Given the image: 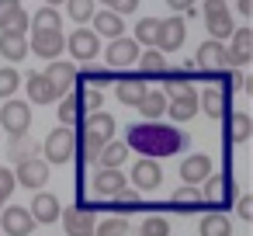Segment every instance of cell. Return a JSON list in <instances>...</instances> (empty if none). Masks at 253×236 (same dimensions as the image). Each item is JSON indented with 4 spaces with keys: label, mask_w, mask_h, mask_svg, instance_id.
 I'll list each match as a JSON object with an SVG mask.
<instances>
[{
    "label": "cell",
    "mask_w": 253,
    "mask_h": 236,
    "mask_svg": "<svg viewBox=\"0 0 253 236\" xmlns=\"http://www.w3.org/2000/svg\"><path fill=\"white\" fill-rule=\"evenodd\" d=\"M253 136V118L246 111H232L229 115V139L232 142H246Z\"/></svg>",
    "instance_id": "obj_34"
},
{
    "label": "cell",
    "mask_w": 253,
    "mask_h": 236,
    "mask_svg": "<svg viewBox=\"0 0 253 236\" xmlns=\"http://www.w3.org/2000/svg\"><path fill=\"white\" fill-rule=\"evenodd\" d=\"M236 11H239L243 18H250V14H253V0H236Z\"/></svg>",
    "instance_id": "obj_49"
},
{
    "label": "cell",
    "mask_w": 253,
    "mask_h": 236,
    "mask_svg": "<svg viewBox=\"0 0 253 236\" xmlns=\"http://www.w3.org/2000/svg\"><path fill=\"white\" fill-rule=\"evenodd\" d=\"M170 208H173V212H180V215H198V212H205L208 205H205V198H201V191H198L194 184H184L180 191H173Z\"/></svg>",
    "instance_id": "obj_18"
},
{
    "label": "cell",
    "mask_w": 253,
    "mask_h": 236,
    "mask_svg": "<svg viewBox=\"0 0 253 236\" xmlns=\"http://www.w3.org/2000/svg\"><path fill=\"white\" fill-rule=\"evenodd\" d=\"M225 97H229V94H225L222 87H208V91L198 97V108H201L208 118H222V115H225Z\"/></svg>",
    "instance_id": "obj_31"
},
{
    "label": "cell",
    "mask_w": 253,
    "mask_h": 236,
    "mask_svg": "<svg viewBox=\"0 0 253 236\" xmlns=\"http://www.w3.org/2000/svg\"><path fill=\"white\" fill-rule=\"evenodd\" d=\"M187 39V28H184V18H167L160 21V35H156V49L167 56V52H177Z\"/></svg>",
    "instance_id": "obj_12"
},
{
    "label": "cell",
    "mask_w": 253,
    "mask_h": 236,
    "mask_svg": "<svg viewBox=\"0 0 253 236\" xmlns=\"http://www.w3.org/2000/svg\"><path fill=\"white\" fill-rule=\"evenodd\" d=\"M149 87H146V80L142 77H125V80H115V97L122 101V104H128V108H135L139 101H142V94H146Z\"/></svg>",
    "instance_id": "obj_24"
},
{
    "label": "cell",
    "mask_w": 253,
    "mask_h": 236,
    "mask_svg": "<svg viewBox=\"0 0 253 236\" xmlns=\"http://www.w3.org/2000/svg\"><path fill=\"white\" fill-rule=\"evenodd\" d=\"M63 49H66L63 32H32L28 52H35V56H42V59H59Z\"/></svg>",
    "instance_id": "obj_13"
},
{
    "label": "cell",
    "mask_w": 253,
    "mask_h": 236,
    "mask_svg": "<svg viewBox=\"0 0 253 236\" xmlns=\"http://www.w3.org/2000/svg\"><path fill=\"white\" fill-rule=\"evenodd\" d=\"M32 219H35V226H49V222H59V198L56 194H49V191H39L35 198H32Z\"/></svg>",
    "instance_id": "obj_17"
},
{
    "label": "cell",
    "mask_w": 253,
    "mask_h": 236,
    "mask_svg": "<svg viewBox=\"0 0 253 236\" xmlns=\"http://www.w3.org/2000/svg\"><path fill=\"white\" fill-rule=\"evenodd\" d=\"M94 4H104V7H111V4H115V0H94Z\"/></svg>",
    "instance_id": "obj_52"
},
{
    "label": "cell",
    "mask_w": 253,
    "mask_h": 236,
    "mask_svg": "<svg viewBox=\"0 0 253 236\" xmlns=\"http://www.w3.org/2000/svg\"><path fill=\"white\" fill-rule=\"evenodd\" d=\"M170 4V11H180L184 18H198V4L194 0H167Z\"/></svg>",
    "instance_id": "obj_46"
},
{
    "label": "cell",
    "mask_w": 253,
    "mask_h": 236,
    "mask_svg": "<svg viewBox=\"0 0 253 236\" xmlns=\"http://www.w3.org/2000/svg\"><path fill=\"white\" fill-rule=\"evenodd\" d=\"M205 28H208V35L215 39V42H229V35H232V14H229V7H222V11H215V14H205Z\"/></svg>",
    "instance_id": "obj_25"
},
{
    "label": "cell",
    "mask_w": 253,
    "mask_h": 236,
    "mask_svg": "<svg viewBox=\"0 0 253 236\" xmlns=\"http://www.w3.org/2000/svg\"><path fill=\"white\" fill-rule=\"evenodd\" d=\"M156 35H160V18H142L139 25H135V42L139 46H146V49H156Z\"/></svg>",
    "instance_id": "obj_35"
},
{
    "label": "cell",
    "mask_w": 253,
    "mask_h": 236,
    "mask_svg": "<svg viewBox=\"0 0 253 236\" xmlns=\"http://www.w3.org/2000/svg\"><path fill=\"white\" fill-rule=\"evenodd\" d=\"M208 174H211V156H205V153H194V156H187V160L180 163L184 184H194V188H198Z\"/></svg>",
    "instance_id": "obj_23"
},
{
    "label": "cell",
    "mask_w": 253,
    "mask_h": 236,
    "mask_svg": "<svg viewBox=\"0 0 253 236\" xmlns=\"http://www.w3.org/2000/svg\"><path fill=\"white\" fill-rule=\"evenodd\" d=\"M142 236H170V219H167V215H149V219H142Z\"/></svg>",
    "instance_id": "obj_42"
},
{
    "label": "cell",
    "mask_w": 253,
    "mask_h": 236,
    "mask_svg": "<svg viewBox=\"0 0 253 236\" xmlns=\"http://www.w3.org/2000/svg\"><path fill=\"white\" fill-rule=\"evenodd\" d=\"M253 59V32L250 28H232L229 49H225V66H246Z\"/></svg>",
    "instance_id": "obj_10"
},
{
    "label": "cell",
    "mask_w": 253,
    "mask_h": 236,
    "mask_svg": "<svg viewBox=\"0 0 253 236\" xmlns=\"http://www.w3.org/2000/svg\"><path fill=\"white\" fill-rule=\"evenodd\" d=\"M4 201H7V198H4V194H0V208H4Z\"/></svg>",
    "instance_id": "obj_53"
},
{
    "label": "cell",
    "mask_w": 253,
    "mask_h": 236,
    "mask_svg": "<svg viewBox=\"0 0 253 236\" xmlns=\"http://www.w3.org/2000/svg\"><path fill=\"white\" fill-rule=\"evenodd\" d=\"M90 32L97 35V39H118V35H125V21H122V14H115V11H94V18H90Z\"/></svg>",
    "instance_id": "obj_19"
},
{
    "label": "cell",
    "mask_w": 253,
    "mask_h": 236,
    "mask_svg": "<svg viewBox=\"0 0 253 236\" xmlns=\"http://www.w3.org/2000/svg\"><path fill=\"white\" fill-rule=\"evenodd\" d=\"M191 70H194V73H201V77L225 70V42H215V39L201 42V46H198V52H194V59H191Z\"/></svg>",
    "instance_id": "obj_4"
},
{
    "label": "cell",
    "mask_w": 253,
    "mask_h": 236,
    "mask_svg": "<svg viewBox=\"0 0 253 236\" xmlns=\"http://www.w3.org/2000/svg\"><path fill=\"white\" fill-rule=\"evenodd\" d=\"M32 32H63V18L56 7H42L32 14Z\"/></svg>",
    "instance_id": "obj_33"
},
{
    "label": "cell",
    "mask_w": 253,
    "mask_h": 236,
    "mask_svg": "<svg viewBox=\"0 0 253 236\" xmlns=\"http://www.w3.org/2000/svg\"><path fill=\"white\" fill-rule=\"evenodd\" d=\"M167 115L173 122H187L198 115V94H187V97H170L167 101Z\"/></svg>",
    "instance_id": "obj_32"
},
{
    "label": "cell",
    "mask_w": 253,
    "mask_h": 236,
    "mask_svg": "<svg viewBox=\"0 0 253 236\" xmlns=\"http://www.w3.org/2000/svg\"><path fill=\"white\" fill-rule=\"evenodd\" d=\"M128 146H125V139H108L104 146H101V153H97V167H122L125 160H128Z\"/></svg>",
    "instance_id": "obj_28"
},
{
    "label": "cell",
    "mask_w": 253,
    "mask_h": 236,
    "mask_svg": "<svg viewBox=\"0 0 253 236\" xmlns=\"http://www.w3.org/2000/svg\"><path fill=\"white\" fill-rule=\"evenodd\" d=\"M94 84V87H104V84H115V70H94L90 63H84V70H77V84Z\"/></svg>",
    "instance_id": "obj_36"
},
{
    "label": "cell",
    "mask_w": 253,
    "mask_h": 236,
    "mask_svg": "<svg viewBox=\"0 0 253 236\" xmlns=\"http://www.w3.org/2000/svg\"><path fill=\"white\" fill-rule=\"evenodd\" d=\"M0 125H4V132L11 139H25L28 129H32V104L7 97L4 101V111H0Z\"/></svg>",
    "instance_id": "obj_2"
},
{
    "label": "cell",
    "mask_w": 253,
    "mask_h": 236,
    "mask_svg": "<svg viewBox=\"0 0 253 236\" xmlns=\"http://www.w3.org/2000/svg\"><path fill=\"white\" fill-rule=\"evenodd\" d=\"M0 56L21 63L28 56V35H11V32H0Z\"/></svg>",
    "instance_id": "obj_29"
},
{
    "label": "cell",
    "mask_w": 253,
    "mask_h": 236,
    "mask_svg": "<svg viewBox=\"0 0 253 236\" xmlns=\"http://www.w3.org/2000/svg\"><path fill=\"white\" fill-rule=\"evenodd\" d=\"M14 181H18L21 188H28V191H42L45 181H49V163L39 160V156H25V160H18V167H14Z\"/></svg>",
    "instance_id": "obj_7"
},
{
    "label": "cell",
    "mask_w": 253,
    "mask_h": 236,
    "mask_svg": "<svg viewBox=\"0 0 253 236\" xmlns=\"http://www.w3.org/2000/svg\"><path fill=\"white\" fill-rule=\"evenodd\" d=\"M77 104H80V111H101V104H104L101 87H80L77 91Z\"/></svg>",
    "instance_id": "obj_38"
},
{
    "label": "cell",
    "mask_w": 253,
    "mask_h": 236,
    "mask_svg": "<svg viewBox=\"0 0 253 236\" xmlns=\"http://www.w3.org/2000/svg\"><path fill=\"white\" fill-rule=\"evenodd\" d=\"M122 188H128V177L122 174V167H101L97 174H94V191L108 201V198H115Z\"/></svg>",
    "instance_id": "obj_15"
},
{
    "label": "cell",
    "mask_w": 253,
    "mask_h": 236,
    "mask_svg": "<svg viewBox=\"0 0 253 236\" xmlns=\"http://www.w3.org/2000/svg\"><path fill=\"white\" fill-rule=\"evenodd\" d=\"M125 146L135 149L139 156H149V160H163V156H173L187 146V136L173 125H163V122H139L125 132Z\"/></svg>",
    "instance_id": "obj_1"
},
{
    "label": "cell",
    "mask_w": 253,
    "mask_h": 236,
    "mask_svg": "<svg viewBox=\"0 0 253 236\" xmlns=\"http://www.w3.org/2000/svg\"><path fill=\"white\" fill-rule=\"evenodd\" d=\"M0 212H4V233H7V236H32L35 219H32L28 208H21V205H7V208H0Z\"/></svg>",
    "instance_id": "obj_16"
},
{
    "label": "cell",
    "mask_w": 253,
    "mask_h": 236,
    "mask_svg": "<svg viewBox=\"0 0 253 236\" xmlns=\"http://www.w3.org/2000/svg\"><path fill=\"white\" fill-rule=\"evenodd\" d=\"M45 80H49L59 94L73 91V87H77V63H66V59H49V66H45Z\"/></svg>",
    "instance_id": "obj_14"
},
{
    "label": "cell",
    "mask_w": 253,
    "mask_h": 236,
    "mask_svg": "<svg viewBox=\"0 0 253 236\" xmlns=\"http://www.w3.org/2000/svg\"><path fill=\"white\" fill-rule=\"evenodd\" d=\"M80 115H84V111H80V104H77V94H70V97L59 101V122H63V125H77Z\"/></svg>",
    "instance_id": "obj_41"
},
{
    "label": "cell",
    "mask_w": 253,
    "mask_h": 236,
    "mask_svg": "<svg viewBox=\"0 0 253 236\" xmlns=\"http://www.w3.org/2000/svg\"><path fill=\"white\" fill-rule=\"evenodd\" d=\"M18 11H21V0H0V28H4Z\"/></svg>",
    "instance_id": "obj_45"
},
{
    "label": "cell",
    "mask_w": 253,
    "mask_h": 236,
    "mask_svg": "<svg viewBox=\"0 0 253 236\" xmlns=\"http://www.w3.org/2000/svg\"><path fill=\"white\" fill-rule=\"evenodd\" d=\"M139 52H142V49H139V42H135V39H128V35L111 39V42H108V49H104L108 70H125V66H135Z\"/></svg>",
    "instance_id": "obj_6"
},
{
    "label": "cell",
    "mask_w": 253,
    "mask_h": 236,
    "mask_svg": "<svg viewBox=\"0 0 253 236\" xmlns=\"http://www.w3.org/2000/svg\"><path fill=\"white\" fill-rule=\"evenodd\" d=\"M84 136H90L94 142L104 146L108 139H115V118L108 111H90L87 122H84Z\"/></svg>",
    "instance_id": "obj_20"
},
{
    "label": "cell",
    "mask_w": 253,
    "mask_h": 236,
    "mask_svg": "<svg viewBox=\"0 0 253 236\" xmlns=\"http://www.w3.org/2000/svg\"><path fill=\"white\" fill-rule=\"evenodd\" d=\"M63 4V0H45V7H59Z\"/></svg>",
    "instance_id": "obj_51"
},
{
    "label": "cell",
    "mask_w": 253,
    "mask_h": 236,
    "mask_svg": "<svg viewBox=\"0 0 253 236\" xmlns=\"http://www.w3.org/2000/svg\"><path fill=\"white\" fill-rule=\"evenodd\" d=\"M28 28H32V14L21 7V11H18V14L4 25V28H0V32H11V35H28Z\"/></svg>",
    "instance_id": "obj_43"
},
{
    "label": "cell",
    "mask_w": 253,
    "mask_h": 236,
    "mask_svg": "<svg viewBox=\"0 0 253 236\" xmlns=\"http://www.w3.org/2000/svg\"><path fill=\"white\" fill-rule=\"evenodd\" d=\"M25 91H28V101H32V104H52V101L59 97V91L45 80V73H28Z\"/></svg>",
    "instance_id": "obj_21"
},
{
    "label": "cell",
    "mask_w": 253,
    "mask_h": 236,
    "mask_svg": "<svg viewBox=\"0 0 253 236\" xmlns=\"http://www.w3.org/2000/svg\"><path fill=\"white\" fill-rule=\"evenodd\" d=\"M108 208H111V215H132V212L142 208V191L122 188L115 198H108Z\"/></svg>",
    "instance_id": "obj_26"
},
{
    "label": "cell",
    "mask_w": 253,
    "mask_h": 236,
    "mask_svg": "<svg viewBox=\"0 0 253 236\" xmlns=\"http://www.w3.org/2000/svg\"><path fill=\"white\" fill-rule=\"evenodd\" d=\"M42 149H45V163L63 167V163H70V160H73V153H77V136H73L66 125H63V129H52Z\"/></svg>",
    "instance_id": "obj_3"
},
{
    "label": "cell",
    "mask_w": 253,
    "mask_h": 236,
    "mask_svg": "<svg viewBox=\"0 0 253 236\" xmlns=\"http://www.w3.org/2000/svg\"><path fill=\"white\" fill-rule=\"evenodd\" d=\"M135 7H139V0H115L108 11H115V14H132Z\"/></svg>",
    "instance_id": "obj_48"
},
{
    "label": "cell",
    "mask_w": 253,
    "mask_h": 236,
    "mask_svg": "<svg viewBox=\"0 0 253 236\" xmlns=\"http://www.w3.org/2000/svg\"><path fill=\"white\" fill-rule=\"evenodd\" d=\"M135 66H139L135 77H142V80H149V77H167V73H170V70H167V56H163L160 49H146V52H139Z\"/></svg>",
    "instance_id": "obj_22"
},
{
    "label": "cell",
    "mask_w": 253,
    "mask_h": 236,
    "mask_svg": "<svg viewBox=\"0 0 253 236\" xmlns=\"http://www.w3.org/2000/svg\"><path fill=\"white\" fill-rule=\"evenodd\" d=\"M14 188H18L14 170H11V167H0V194H4V198H11V194H14Z\"/></svg>",
    "instance_id": "obj_44"
},
{
    "label": "cell",
    "mask_w": 253,
    "mask_h": 236,
    "mask_svg": "<svg viewBox=\"0 0 253 236\" xmlns=\"http://www.w3.org/2000/svg\"><path fill=\"white\" fill-rule=\"evenodd\" d=\"M201 184H205L201 198H205V205H211V208L229 205V201L236 198V188H232V177H229V174H208Z\"/></svg>",
    "instance_id": "obj_9"
},
{
    "label": "cell",
    "mask_w": 253,
    "mask_h": 236,
    "mask_svg": "<svg viewBox=\"0 0 253 236\" xmlns=\"http://www.w3.org/2000/svg\"><path fill=\"white\" fill-rule=\"evenodd\" d=\"M128 233V219L125 215H108L104 222L94 226V236H125Z\"/></svg>",
    "instance_id": "obj_37"
},
{
    "label": "cell",
    "mask_w": 253,
    "mask_h": 236,
    "mask_svg": "<svg viewBox=\"0 0 253 236\" xmlns=\"http://www.w3.org/2000/svg\"><path fill=\"white\" fill-rule=\"evenodd\" d=\"M66 11H70V18H73V21L87 25V21L94 18L97 4H94V0H66Z\"/></svg>",
    "instance_id": "obj_39"
},
{
    "label": "cell",
    "mask_w": 253,
    "mask_h": 236,
    "mask_svg": "<svg viewBox=\"0 0 253 236\" xmlns=\"http://www.w3.org/2000/svg\"><path fill=\"white\" fill-rule=\"evenodd\" d=\"M18 87H21L18 70H14V66H4V70H0V101L14 97V91H18Z\"/></svg>",
    "instance_id": "obj_40"
},
{
    "label": "cell",
    "mask_w": 253,
    "mask_h": 236,
    "mask_svg": "<svg viewBox=\"0 0 253 236\" xmlns=\"http://www.w3.org/2000/svg\"><path fill=\"white\" fill-rule=\"evenodd\" d=\"M236 212H239V219H243V222H250V219H253V198H250V194H239Z\"/></svg>",
    "instance_id": "obj_47"
},
{
    "label": "cell",
    "mask_w": 253,
    "mask_h": 236,
    "mask_svg": "<svg viewBox=\"0 0 253 236\" xmlns=\"http://www.w3.org/2000/svg\"><path fill=\"white\" fill-rule=\"evenodd\" d=\"M59 219H63L66 236H94V226H97L94 205H73V208H63Z\"/></svg>",
    "instance_id": "obj_5"
},
{
    "label": "cell",
    "mask_w": 253,
    "mask_h": 236,
    "mask_svg": "<svg viewBox=\"0 0 253 236\" xmlns=\"http://www.w3.org/2000/svg\"><path fill=\"white\" fill-rule=\"evenodd\" d=\"M66 49L77 63H94L101 56V39L90 32V28H77L70 39H66Z\"/></svg>",
    "instance_id": "obj_8"
},
{
    "label": "cell",
    "mask_w": 253,
    "mask_h": 236,
    "mask_svg": "<svg viewBox=\"0 0 253 236\" xmlns=\"http://www.w3.org/2000/svg\"><path fill=\"white\" fill-rule=\"evenodd\" d=\"M222 7H225V0H205V14H215Z\"/></svg>",
    "instance_id": "obj_50"
},
{
    "label": "cell",
    "mask_w": 253,
    "mask_h": 236,
    "mask_svg": "<svg viewBox=\"0 0 253 236\" xmlns=\"http://www.w3.org/2000/svg\"><path fill=\"white\" fill-rule=\"evenodd\" d=\"M128 181H132V188H135V191H156V188L163 184V170H160V163H156V160L139 156V163L128 170Z\"/></svg>",
    "instance_id": "obj_11"
},
{
    "label": "cell",
    "mask_w": 253,
    "mask_h": 236,
    "mask_svg": "<svg viewBox=\"0 0 253 236\" xmlns=\"http://www.w3.org/2000/svg\"><path fill=\"white\" fill-rule=\"evenodd\" d=\"M198 233L201 236H232V222L225 212H208V215H201Z\"/></svg>",
    "instance_id": "obj_30"
},
{
    "label": "cell",
    "mask_w": 253,
    "mask_h": 236,
    "mask_svg": "<svg viewBox=\"0 0 253 236\" xmlns=\"http://www.w3.org/2000/svg\"><path fill=\"white\" fill-rule=\"evenodd\" d=\"M135 108L142 111L146 122H160V118L167 115V94H163V91H146L142 101H139Z\"/></svg>",
    "instance_id": "obj_27"
}]
</instances>
